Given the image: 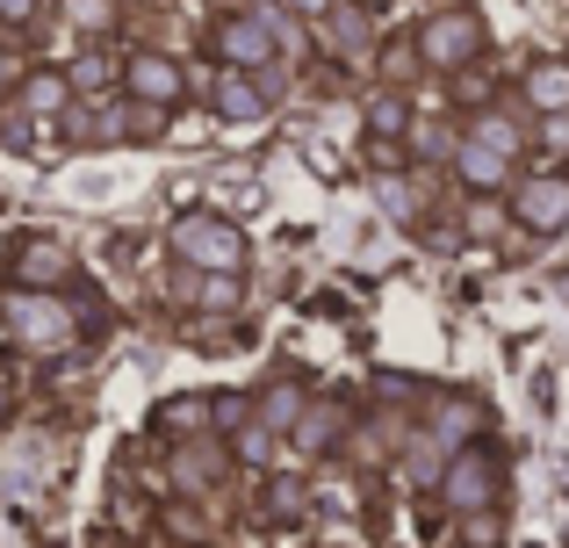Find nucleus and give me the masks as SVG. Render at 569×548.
<instances>
[{"mask_svg":"<svg viewBox=\"0 0 569 548\" xmlns=\"http://www.w3.org/2000/svg\"><path fill=\"white\" fill-rule=\"evenodd\" d=\"M339 440H347V405H339V397H310L303 419L289 426V448L303 455V462H318V455H332Z\"/></svg>","mask_w":569,"mask_h":548,"instance_id":"nucleus-12","label":"nucleus"},{"mask_svg":"<svg viewBox=\"0 0 569 548\" xmlns=\"http://www.w3.org/2000/svg\"><path fill=\"white\" fill-rule=\"evenodd\" d=\"M66 22L80 29V37H109L116 29V0H66Z\"/></svg>","mask_w":569,"mask_h":548,"instance_id":"nucleus-24","label":"nucleus"},{"mask_svg":"<svg viewBox=\"0 0 569 548\" xmlns=\"http://www.w3.org/2000/svg\"><path fill=\"white\" fill-rule=\"evenodd\" d=\"M238 289H246V275H202V289H194V303L202 310H231Z\"/></svg>","mask_w":569,"mask_h":548,"instance_id":"nucleus-26","label":"nucleus"},{"mask_svg":"<svg viewBox=\"0 0 569 548\" xmlns=\"http://www.w3.org/2000/svg\"><path fill=\"white\" fill-rule=\"evenodd\" d=\"M72 253L58 239H14L8 246V289H66Z\"/></svg>","mask_w":569,"mask_h":548,"instance_id":"nucleus-8","label":"nucleus"},{"mask_svg":"<svg viewBox=\"0 0 569 548\" xmlns=\"http://www.w3.org/2000/svg\"><path fill=\"white\" fill-rule=\"evenodd\" d=\"M66 101H72V72H58V66H37L14 80V109L22 116H58Z\"/></svg>","mask_w":569,"mask_h":548,"instance_id":"nucleus-16","label":"nucleus"},{"mask_svg":"<svg viewBox=\"0 0 569 548\" xmlns=\"http://www.w3.org/2000/svg\"><path fill=\"white\" fill-rule=\"evenodd\" d=\"M325 43H332L339 58H361V51H376V22H368V8H347V0H339V8L325 14Z\"/></svg>","mask_w":569,"mask_h":548,"instance_id":"nucleus-17","label":"nucleus"},{"mask_svg":"<svg viewBox=\"0 0 569 548\" xmlns=\"http://www.w3.org/2000/svg\"><path fill=\"white\" fill-rule=\"evenodd\" d=\"M217 397H173V405H159V426H167V434H209V419H217Z\"/></svg>","mask_w":569,"mask_h":548,"instance_id":"nucleus-20","label":"nucleus"},{"mask_svg":"<svg viewBox=\"0 0 569 548\" xmlns=\"http://www.w3.org/2000/svg\"><path fill=\"white\" fill-rule=\"evenodd\" d=\"M303 405H310V397L296 390V382H267V390H260V405H252V419H260V426H274V434H289V426L303 419Z\"/></svg>","mask_w":569,"mask_h":548,"instance_id":"nucleus-18","label":"nucleus"},{"mask_svg":"<svg viewBox=\"0 0 569 548\" xmlns=\"http://www.w3.org/2000/svg\"><path fill=\"white\" fill-rule=\"evenodd\" d=\"M469 138H483V145H498V152L519 159V138H527V130H519L505 109H476V116H469Z\"/></svg>","mask_w":569,"mask_h":548,"instance_id":"nucleus-22","label":"nucleus"},{"mask_svg":"<svg viewBox=\"0 0 569 548\" xmlns=\"http://www.w3.org/2000/svg\"><path fill=\"white\" fill-rule=\"evenodd\" d=\"M274 426H260V419H246V426H238V440H231V455H238V462H246V469H267V462H274Z\"/></svg>","mask_w":569,"mask_h":548,"instance_id":"nucleus-23","label":"nucleus"},{"mask_svg":"<svg viewBox=\"0 0 569 548\" xmlns=\"http://www.w3.org/2000/svg\"><path fill=\"white\" fill-rule=\"evenodd\" d=\"M382 210L389 217H418V196H403V181H382Z\"/></svg>","mask_w":569,"mask_h":548,"instance_id":"nucleus-27","label":"nucleus"},{"mask_svg":"<svg viewBox=\"0 0 569 548\" xmlns=\"http://www.w3.org/2000/svg\"><path fill=\"white\" fill-rule=\"evenodd\" d=\"M505 217H512L519 231H533V239H556L569 225V173L548 167V173H527V181H512V196H505Z\"/></svg>","mask_w":569,"mask_h":548,"instance_id":"nucleus-5","label":"nucleus"},{"mask_svg":"<svg viewBox=\"0 0 569 548\" xmlns=\"http://www.w3.org/2000/svg\"><path fill=\"white\" fill-rule=\"evenodd\" d=\"M209 109H217L223 123H260V116L274 109V94L260 87V72H246V66H217V80H209Z\"/></svg>","mask_w":569,"mask_h":548,"instance_id":"nucleus-10","label":"nucleus"},{"mask_svg":"<svg viewBox=\"0 0 569 548\" xmlns=\"http://www.w3.org/2000/svg\"><path fill=\"white\" fill-rule=\"evenodd\" d=\"M0 411H8V397H0Z\"/></svg>","mask_w":569,"mask_h":548,"instance_id":"nucleus-32","label":"nucleus"},{"mask_svg":"<svg viewBox=\"0 0 569 548\" xmlns=\"http://www.w3.org/2000/svg\"><path fill=\"white\" fill-rule=\"evenodd\" d=\"M231 462H238V455L223 448V440H209V434H188L181 448H173V484L202 498V491H217V484L231 477Z\"/></svg>","mask_w":569,"mask_h":548,"instance_id":"nucleus-11","label":"nucleus"},{"mask_svg":"<svg viewBox=\"0 0 569 548\" xmlns=\"http://www.w3.org/2000/svg\"><path fill=\"white\" fill-rule=\"evenodd\" d=\"M123 94L130 101H159V109H181L188 101V66L173 51H130L123 58Z\"/></svg>","mask_w":569,"mask_h":548,"instance_id":"nucleus-7","label":"nucleus"},{"mask_svg":"<svg viewBox=\"0 0 569 548\" xmlns=\"http://www.w3.org/2000/svg\"><path fill=\"white\" fill-rule=\"evenodd\" d=\"M22 72H14V58H8V43H0V87H14Z\"/></svg>","mask_w":569,"mask_h":548,"instance_id":"nucleus-30","label":"nucleus"},{"mask_svg":"<svg viewBox=\"0 0 569 548\" xmlns=\"http://www.w3.org/2000/svg\"><path fill=\"white\" fill-rule=\"evenodd\" d=\"M455 548H483V541H455Z\"/></svg>","mask_w":569,"mask_h":548,"instance_id":"nucleus-31","label":"nucleus"},{"mask_svg":"<svg viewBox=\"0 0 569 548\" xmlns=\"http://www.w3.org/2000/svg\"><path fill=\"white\" fill-rule=\"evenodd\" d=\"M361 130H368L376 145L411 138V87H382V80H376V94H368V109H361Z\"/></svg>","mask_w":569,"mask_h":548,"instance_id":"nucleus-14","label":"nucleus"},{"mask_svg":"<svg viewBox=\"0 0 569 548\" xmlns=\"http://www.w3.org/2000/svg\"><path fill=\"white\" fill-rule=\"evenodd\" d=\"M432 440H440L447 455H455V448H469V440H476V405L447 397V405H440V419H432Z\"/></svg>","mask_w":569,"mask_h":548,"instance_id":"nucleus-21","label":"nucleus"},{"mask_svg":"<svg viewBox=\"0 0 569 548\" xmlns=\"http://www.w3.org/2000/svg\"><path fill=\"white\" fill-rule=\"evenodd\" d=\"M418 51H426V72H461L483 58V14L461 8V0H440V8L418 22Z\"/></svg>","mask_w":569,"mask_h":548,"instance_id":"nucleus-3","label":"nucleus"},{"mask_svg":"<svg viewBox=\"0 0 569 548\" xmlns=\"http://www.w3.org/2000/svg\"><path fill=\"white\" fill-rule=\"evenodd\" d=\"M209 51H217V66H246V72H267L281 51L274 22L267 14H223L217 29H209Z\"/></svg>","mask_w":569,"mask_h":548,"instance_id":"nucleus-6","label":"nucleus"},{"mask_svg":"<svg viewBox=\"0 0 569 548\" xmlns=\"http://www.w3.org/2000/svg\"><path fill=\"white\" fill-rule=\"evenodd\" d=\"M37 8H43V0H0V22H8V29H29V22H37Z\"/></svg>","mask_w":569,"mask_h":548,"instance_id":"nucleus-28","label":"nucleus"},{"mask_svg":"<svg viewBox=\"0 0 569 548\" xmlns=\"http://www.w3.org/2000/svg\"><path fill=\"white\" fill-rule=\"evenodd\" d=\"M66 72H72V94H80V101H87V94H109V87H123V66H116L109 51H80Z\"/></svg>","mask_w":569,"mask_h":548,"instance_id":"nucleus-19","label":"nucleus"},{"mask_svg":"<svg viewBox=\"0 0 569 548\" xmlns=\"http://www.w3.org/2000/svg\"><path fill=\"white\" fill-rule=\"evenodd\" d=\"M289 8H296V14H303V22H325V14H332V8H339V0H289Z\"/></svg>","mask_w":569,"mask_h":548,"instance_id":"nucleus-29","label":"nucleus"},{"mask_svg":"<svg viewBox=\"0 0 569 548\" xmlns=\"http://www.w3.org/2000/svg\"><path fill=\"white\" fill-rule=\"evenodd\" d=\"M440 498H447L455 512L498 506V498H505V462H498L490 448H476V440H469V448H455V455L440 462Z\"/></svg>","mask_w":569,"mask_h":548,"instance_id":"nucleus-4","label":"nucleus"},{"mask_svg":"<svg viewBox=\"0 0 569 548\" xmlns=\"http://www.w3.org/2000/svg\"><path fill=\"white\" fill-rule=\"evenodd\" d=\"M303 506H310V491L296 477H274V484H267V520H303Z\"/></svg>","mask_w":569,"mask_h":548,"instance_id":"nucleus-25","label":"nucleus"},{"mask_svg":"<svg viewBox=\"0 0 569 548\" xmlns=\"http://www.w3.org/2000/svg\"><path fill=\"white\" fill-rule=\"evenodd\" d=\"M447 167H455V181L469 188V196H498V188H512V152H498V145L469 138V130L455 138V152H447Z\"/></svg>","mask_w":569,"mask_h":548,"instance_id":"nucleus-9","label":"nucleus"},{"mask_svg":"<svg viewBox=\"0 0 569 548\" xmlns=\"http://www.w3.org/2000/svg\"><path fill=\"white\" fill-rule=\"evenodd\" d=\"M519 101L533 116H569V58H533L519 72Z\"/></svg>","mask_w":569,"mask_h":548,"instance_id":"nucleus-13","label":"nucleus"},{"mask_svg":"<svg viewBox=\"0 0 569 548\" xmlns=\"http://www.w3.org/2000/svg\"><path fill=\"white\" fill-rule=\"evenodd\" d=\"M418 72H426V51H418L411 29H389V37H376V80L382 87H418Z\"/></svg>","mask_w":569,"mask_h":548,"instance_id":"nucleus-15","label":"nucleus"},{"mask_svg":"<svg viewBox=\"0 0 569 548\" xmlns=\"http://www.w3.org/2000/svg\"><path fill=\"white\" fill-rule=\"evenodd\" d=\"M173 260H188L194 275H246L252 239L217 210H188V217H173Z\"/></svg>","mask_w":569,"mask_h":548,"instance_id":"nucleus-1","label":"nucleus"},{"mask_svg":"<svg viewBox=\"0 0 569 548\" xmlns=\"http://www.w3.org/2000/svg\"><path fill=\"white\" fill-rule=\"evenodd\" d=\"M0 325H8V339H14V347H29V353H58L72 332H80V318L66 310V296H58V289H8Z\"/></svg>","mask_w":569,"mask_h":548,"instance_id":"nucleus-2","label":"nucleus"}]
</instances>
